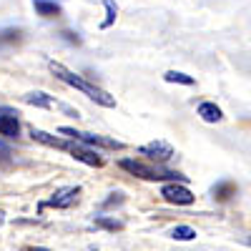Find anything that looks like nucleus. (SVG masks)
Instances as JSON below:
<instances>
[{"label":"nucleus","instance_id":"2eb2a0df","mask_svg":"<svg viewBox=\"0 0 251 251\" xmlns=\"http://www.w3.org/2000/svg\"><path fill=\"white\" fill-rule=\"evenodd\" d=\"M163 80L166 83H181V86H194V78L181 73V71H169V73L163 75Z\"/></svg>","mask_w":251,"mask_h":251},{"label":"nucleus","instance_id":"6e6552de","mask_svg":"<svg viewBox=\"0 0 251 251\" xmlns=\"http://www.w3.org/2000/svg\"><path fill=\"white\" fill-rule=\"evenodd\" d=\"M0 136L3 138H18L20 136L18 113L10 111V108H0Z\"/></svg>","mask_w":251,"mask_h":251},{"label":"nucleus","instance_id":"f3484780","mask_svg":"<svg viewBox=\"0 0 251 251\" xmlns=\"http://www.w3.org/2000/svg\"><path fill=\"white\" fill-rule=\"evenodd\" d=\"M10 156H13V151L8 149V146H5L3 141H0V163L8 166V163H10Z\"/></svg>","mask_w":251,"mask_h":251},{"label":"nucleus","instance_id":"39448f33","mask_svg":"<svg viewBox=\"0 0 251 251\" xmlns=\"http://www.w3.org/2000/svg\"><path fill=\"white\" fill-rule=\"evenodd\" d=\"M161 196L169 203H176V206H191L196 201V196L188 191L183 183H163L161 186Z\"/></svg>","mask_w":251,"mask_h":251},{"label":"nucleus","instance_id":"0eeeda50","mask_svg":"<svg viewBox=\"0 0 251 251\" xmlns=\"http://www.w3.org/2000/svg\"><path fill=\"white\" fill-rule=\"evenodd\" d=\"M138 151H141V156H149L151 161H158V163H166L169 158H174V146H171V143H166V141L143 143Z\"/></svg>","mask_w":251,"mask_h":251},{"label":"nucleus","instance_id":"f03ea898","mask_svg":"<svg viewBox=\"0 0 251 251\" xmlns=\"http://www.w3.org/2000/svg\"><path fill=\"white\" fill-rule=\"evenodd\" d=\"M30 136H33L35 141H40V143H46V146H53V149H60V151H68L75 161L86 163V166H93V169H100V166H103V156H98V151L88 149V146H83V143L55 138V136L40 131V128H30Z\"/></svg>","mask_w":251,"mask_h":251},{"label":"nucleus","instance_id":"aec40b11","mask_svg":"<svg viewBox=\"0 0 251 251\" xmlns=\"http://www.w3.org/2000/svg\"><path fill=\"white\" fill-rule=\"evenodd\" d=\"M116 199H108L106 201V206H113V203H123V194H113Z\"/></svg>","mask_w":251,"mask_h":251},{"label":"nucleus","instance_id":"9b49d317","mask_svg":"<svg viewBox=\"0 0 251 251\" xmlns=\"http://www.w3.org/2000/svg\"><path fill=\"white\" fill-rule=\"evenodd\" d=\"M25 103H28V106H38V108H50L53 98L48 93H43V91H33V93L25 96Z\"/></svg>","mask_w":251,"mask_h":251},{"label":"nucleus","instance_id":"412c9836","mask_svg":"<svg viewBox=\"0 0 251 251\" xmlns=\"http://www.w3.org/2000/svg\"><path fill=\"white\" fill-rule=\"evenodd\" d=\"M20 251H50L46 246H25V249H20Z\"/></svg>","mask_w":251,"mask_h":251},{"label":"nucleus","instance_id":"9d476101","mask_svg":"<svg viewBox=\"0 0 251 251\" xmlns=\"http://www.w3.org/2000/svg\"><path fill=\"white\" fill-rule=\"evenodd\" d=\"M199 116H201V118H203L206 123H219V121L224 118L221 108L216 106V103H211V100L201 103V106H199Z\"/></svg>","mask_w":251,"mask_h":251},{"label":"nucleus","instance_id":"ddd939ff","mask_svg":"<svg viewBox=\"0 0 251 251\" xmlns=\"http://www.w3.org/2000/svg\"><path fill=\"white\" fill-rule=\"evenodd\" d=\"M23 40V30L20 28H3L0 30V46H15Z\"/></svg>","mask_w":251,"mask_h":251},{"label":"nucleus","instance_id":"20e7f679","mask_svg":"<svg viewBox=\"0 0 251 251\" xmlns=\"http://www.w3.org/2000/svg\"><path fill=\"white\" fill-rule=\"evenodd\" d=\"M58 133L63 136H71L75 143H83L88 146V149H93V146H100V149H123L121 141H113V138H106V136H98V133H83V131H75V128H68V126H63V128H58Z\"/></svg>","mask_w":251,"mask_h":251},{"label":"nucleus","instance_id":"7ed1b4c3","mask_svg":"<svg viewBox=\"0 0 251 251\" xmlns=\"http://www.w3.org/2000/svg\"><path fill=\"white\" fill-rule=\"evenodd\" d=\"M118 166L123 171H128L131 176H138L143 181H169V183H186L188 181L178 171H169V169H163V166L143 163V161H133V158H121Z\"/></svg>","mask_w":251,"mask_h":251},{"label":"nucleus","instance_id":"6ab92c4d","mask_svg":"<svg viewBox=\"0 0 251 251\" xmlns=\"http://www.w3.org/2000/svg\"><path fill=\"white\" fill-rule=\"evenodd\" d=\"M60 35H63V38H66V40H68V43H75V46L80 43V38H78V35H73V33H68V30H66V33H60Z\"/></svg>","mask_w":251,"mask_h":251},{"label":"nucleus","instance_id":"a211bd4d","mask_svg":"<svg viewBox=\"0 0 251 251\" xmlns=\"http://www.w3.org/2000/svg\"><path fill=\"white\" fill-rule=\"evenodd\" d=\"M96 226H103V228H108V231H116V228H121L118 221H111V219H96Z\"/></svg>","mask_w":251,"mask_h":251},{"label":"nucleus","instance_id":"423d86ee","mask_svg":"<svg viewBox=\"0 0 251 251\" xmlns=\"http://www.w3.org/2000/svg\"><path fill=\"white\" fill-rule=\"evenodd\" d=\"M78 194H80V188L78 186H63L58 188V191L40 206V208H71L75 201H78Z\"/></svg>","mask_w":251,"mask_h":251},{"label":"nucleus","instance_id":"dca6fc26","mask_svg":"<svg viewBox=\"0 0 251 251\" xmlns=\"http://www.w3.org/2000/svg\"><path fill=\"white\" fill-rule=\"evenodd\" d=\"M103 5H106V20H103V28H111L116 15H118V8H116L113 0H103Z\"/></svg>","mask_w":251,"mask_h":251},{"label":"nucleus","instance_id":"1a4fd4ad","mask_svg":"<svg viewBox=\"0 0 251 251\" xmlns=\"http://www.w3.org/2000/svg\"><path fill=\"white\" fill-rule=\"evenodd\" d=\"M33 8L40 18H58L60 15V5L55 0H33Z\"/></svg>","mask_w":251,"mask_h":251},{"label":"nucleus","instance_id":"4468645a","mask_svg":"<svg viewBox=\"0 0 251 251\" xmlns=\"http://www.w3.org/2000/svg\"><path fill=\"white\" fill-rule=\"evenodd\" d=\"M171 239H176V241H194L196 239V228L181 224V226H176L174 231H171Z\"/></svg>","mask_w":251,"mask_h":251},{"label":"nucleus","instance_id":"f257e3e1","mask_svg":"<svg viewBox=\"0 0 251 251\" xmlns=\"http://www.w3.org/2000/svg\"><path fill=\"white\" fill-rule=\"evenodd\" d=\"M48 66H50V71H53V75H55L58 80H63L66 86H71V88H75V91H80V93H86L91 100L98 103V106H103V108H113V106H116V98H113L108 91H103V88L93 86V83H88L86 78H80L78 73L68 71L66 66H63V63L50 60Z\"/></svg>","mask_w":251,"mask_h":251},{"label":"nucleus","instance_id":"f8f14e48","mask_svg":"<svg viewBox=\"0 0 251 251\" xmlns=\"http://www.w3.org/2000/svg\"><path fill=\"white\" fill-rule=\"evenodd\" d=\"M214 196H216V201H228L231 196H236V183H231V181L216 183L214 186Z\"/></svg>","mask_w":251,"mask_h":251}]
</instances>
